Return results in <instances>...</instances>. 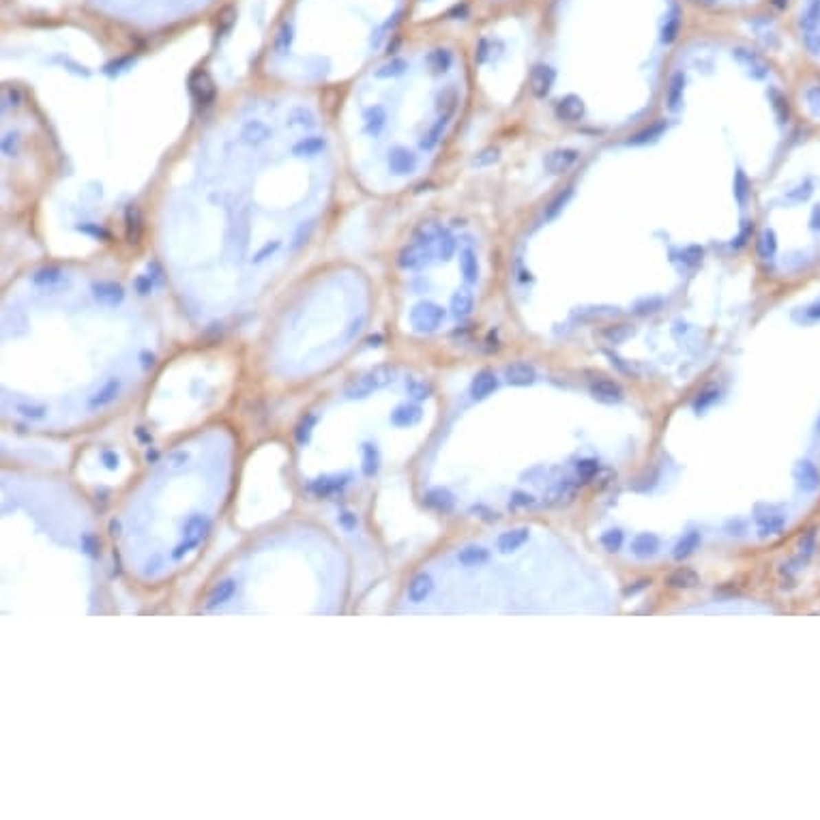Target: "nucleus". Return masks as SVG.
Here are the masks:
<instances>
[{
  "mask_svg": "<svg viewBox=\"0 0 820 820\" xmlns=\"http://www.w3.org/2000/svg\"><path fill=\"white\" fill-rule=\"evenodd\" d=\"M235 593H237V580H235V578H226V580L217 582L215 586L211 588V593H208V597H206L204 608H206V610L222 608L224 603H228L230 599L235 597Z\"/></svg>",
  "mask_w": 820,
  "mask_h": 820,
  "instance_id": "7",
  "label": "nucleus"
},
{
  "mask_svg": "<svg viewBox=\"0 0 820 820\" xmlns=\"http://www.w3.org/2000/svg\"><path fill=\"white\" fill-rule=\"evenodd\" d=\"M101 462H103V466L108 471H116L118 468V455L114 451H103L101 453Z\"/></svg>",
  "mask_w": 820,
  "mask_h": 820,
  "instance_id": "29",
  "label": "nucleus"
},
{
  "mask_svg": "<svg viewBox=\"0 0 820 820\" xmlns=\"http://www.w3.org/2000/svg\"><path fill=\"white\" fill-rule=\"evenodd\" d=\"M662 550V541L655 532H640L632 539V554L638 559H651Z\"/></svg>",
  "mask_w": 820,
  "mask_h": 820,
  "instance_id": "11",
  "label": "nucleus"
},
{
  "mask_svg": "<svg viewBox=\"0 0 820 820\" xmlns=\"http://www.w3.org/2000/svg\"><path fill=\"white\" fill-rule=\"evenodd\" d=\"M528 537H530V530L528 528H511V530H505V532H501L496 537V548H498V552H503V554H509V552H515V550H520L526 541H528Z\"/></svg>",
  "mask_w": 820,
  "mask_h": 820,
  "instance_id": "10",
  "label": "nucleus"
},
{
  "mask_svg": "<svg viewBox=\"0 0 820 820\" xmlns=\"http://www.w3.org/2000/svg\"><path fill=\"white\" fill-rule=\"evenodd\" d=\"M576 471H578V477H580V479L588 481V479H593V477L597 475V471H599V464H597V460L586 457V460H580V462H578V464H576Z\"/></svg>",
  "mask_w": 820,
  "mask_h": 820,
  "instance_id": "23",
  "label": "nucleus"
},
{
  "mask_svg": "<svg viewBox=\"0 0 820 820\" xmlns=\"http://www.w3.org/2000/svg\"><path fill=\"white\" fill-rule=\"evenodd\" d=\"M350 481H352V473H327L312 479L308 484V490L318 498H331L344 494V490L350 486Z\"/></svg>",
  "mask_w": 820,
  "mask_h": 820,
  "instance_id": "4",
  "label": "nucleus"
},
{
  "mask_svg": "<svg viewBox=\"0 0 820 820\" xmlns=\"http://www.w3.org/2000/svg\"><path fill=\"white\" fill-rule=\"evenodd\" d=\"M108 528H110V535H112V537H118V535H120V528H122V526H120V520H116V518H114V520H110Z\"/></svg>",
  "mask_w": 820,
  "mask_h": 820,
  "instance_id": "32",
  "label": "nucleus"
},
{
  "mask_svg": "<svg viewBox=\"0 0 820 820\" xmlns=\"http://www.w3.org/2000/svg\"><path fill=\"white\" fill-rule=\"evenodd\" d=\"M754 520H756L760 537H769V535H777L784 528V524H786V515L777 511L775 507L760 505V507H756Z\"/></svg>",
  "mask_w": 820,
  "mask_h": 820,
  "instance_id": "6",
  "label": "nucleus"
},
{
  "mask_svg": "<svg viewBox=\"0 0 820 820\" xmlns=\"http://www.w3.org/2000/svg\"><path fill=\"white\" fill-rule=\"evenodd\" d=\"M685 3H691L693 7L704 9V11L739 13V11H752V9L764 5L766 0H685Z\"/></svg>",
  "mask_w": 820,
  "mask_h": 820,
  "instance_id": "5",
  "label": "nucleus"
},
{
  "mask_svg": "<svg viewBox=\"0 0 820 820\" xmlns=\"http://www.w3.org/2000/svg\"><path fill=\"white\" fill-rule=\"evenodd\" d=\"M423 503L438 513H449L455 507V494L447 488H432L423 494Z\"/></svg>",
  "mask_w": 820,
  "mask_h": 820,
  "instance_id": "8",
  "label": "nucleus"
},
{
  "mask_svg": "<svg viewBox=\"0 0 820 820\" xmlns=\"http://www.w3.org/2000/svg\"><path fill=\"white\" fill-rule=\"evenodd\" d=\"M795 479H797L799 488L806 490V492H814L820 486V473H818L816 464H812V462H808V460L799 462V464H797Z\"/></svg>",
  "mask_w": 820,
  "mask_h": 820,
  "instance_id": "12",
  "label": "nucleus"
},
{
  "mask_svg": "<svg viewBox=\"0 0 820 820\" xmlns=\"http://www.w3.org/2000/svg\"><path fill=\"white\" fill-rule=\"evenodd\" d=\"M795 30L806 56L820 69V0H795Z\"/></svg>",
  "mask_w": 820,
  "mask_h": 820,
  "instance_id": "2",
  "label": "nucleus"
},
{
  "mask_svg": "<svg viewBox=\"0 0 820 820\" xmlns=\"http://www.w3.org/2000/svg\"><path fill=\"white\" fill-rule=\"evenodd\" d=\"M116 391H118V385H108L105 387L101 393H97V398L93 400V406H103V404H108L114 396H116Z\"/></svg>",
  "mask_w": 820,
  "mask_h": 820,
  "instance_id": "26",
  "label": "nucleus"
},
{
  "mask_svg": "<svg viewBox=\"0 0 820 820\" xmlns=\"http://www.w3.org/2000/svg\"><path fill=\"white\" fill-rule=\"evenodd\" d=\"M599 541L605 548V552H618L623 548V541H625V535H623L621 528H610L601 535Z\"/></svg>",
  "mask_w": 820,
  "mask_h": 820,
  "instance_id": "21",
  "label": "nucleus"
},
{
  "mask_svg": "<svg viewBox=\"0 0 820 820\" xmlns=\"http://www.w3.org/2000/svg\"><path fill=\"white\" fill-rule=\"evenodd\" d=\"M112 557H114V565H116V576H120V572H122V569H120V567H122V563H120V554H118V552L114 550V554H112Z\"/></svg>",
  "mask_w": 820,
  "mask_h": 820,
  "instance_id": "33",
  "label": "nucleus"
},
{
  "mask_svg": "<svg viewBox=\"0 0 820 820\" xmlns=\"http://www.w3.org/2000/svg\"><path fill=\"white\" fill-rule=\"evenodd\" d=\"M666 584L670 588H683V591H687V588H696L700 584V576L689 567H679L666 578Z\"/></svg>",
  "mask_w": 820,
  "mask_h": 820,
  "instance_id": "15",
  "label": "nucleus"
},
{
  "mask_svg": "<svg viewBox=\"0 0 820 820\" xmlns=\"http://www.w3.org/2000/svg\"><path fill=\"white\" fill-rule=\"evenodd\" d=\"M419 419H421V410L417 406H400V408H396V413L391 415V421H393L398 427L415 425Z\"/></svg>",
  "mask_w": 820,
  "mask_h": 820,
  "instance_id": "18",
  "label": "nucleus"
},
{
  "mask_svg": "<svg viewBox=\"0 0 820 820\" xmlns=\"http://www.w3.org/2000/svg\"><path fill=\"white\" fill-rule=\"evenodd\" d=\"M490 561V550L484 546H466L457 552V563L462 567H481Z\"/></svg>",
  "mask_w": 820,
  "mask_h": 820,
  "instance_id": "14",
  "label": "nucleus"
},
{
  "mask_svg": "<svg viewBox=\"0 0 820 820\" xmlns=\"http://www.w3.org/2000/svg\"><path fill=\"white\" fill-rule=\"evenodd\" d=\"M700 532L698 530H689V532H685L683 537L676 541V546H674V550H672V557L676 559V561H683V559H687V557H691L693 552H696L698 548H700Z\"/></svg>",
  "mask_w": 820,
  "mask_h": 820,
  "instance_id": "16",
  "label": "nucleus"
},
{
  "mask_svg": "<svg viewBox=\"0 0 820 820\" xmlns=\"http://www.w3.org/2000/svg\"><path fill=\"white\" fill-rule=\"evenodd\" d=\"M490 3H498V5H532L537 3V0H490Z\"/></svg>",
  "mask_w": 820,
  "mask_h": 820,
  "instance_id": "31",
  "label": "nucleus"
},
{
  "mask_svg": "<svg viewBox=\"0 0 820 820\" xmlns=\"http://www.w3.org/2000/svg\"><path fill=\"white\" fill-rule=\"evenodd\" d=\"M532 378H535L532 369L524 363H518L507 369V380L511 385H528V382H532Z\"/></svg>",
  "mask_w": 820,
  "mask_h": 820,
  "instance_id": "20",
  "label": "nucleus"
},
{
  "mask_svg": "<svg viewBox=\"0 0 820 820\" xmlns=\"http://www.w3.org/2000/svg\"><path fill=\"white\" fill-rule=\"evenodd\" d=\"M779 213L788 241L779 247L786 275H810L820 264V131L795 153L779 193Z\"/></svg>",
  "mask_w": 820,
  "mask_h": 820,
  "instance_id": "1",
  "label": "nucleus"
},
{
  "mask_svg": "<svg viewBox=\"0 0 820 820\" xmlns=\"http://www.w3.org/2000/svg\"><path fill=\"white\" fill-rule=\"evenodd\" d=\"M181 532H183L181 543H178V546L172 550V559H174V561H181L185 554H189L191 550H195V548H198V546L206 539V535L211 532V520H208V515H204V513H191V515H187L185 522H183V526H181Z\"/></svg>",
  "mask_w": 820,
  "mask_h": 820,
  "instance_id": "3",
  "label": "nucleus"
},
{
  "mask_svg": "<svg viewBox=\"0 0 820 820\" xmlns=\"http://www.w3.org/2000/svg\"><path fill=\"white\" fill-rule=\"evenodd\" d=\"M494 389H496L494 374L484 371V374H479V376L475 378V382H473V387H471V393H473L475 400H484V398H488V396L492 393Z\"/></svg>",
  "mask_w": 820,
  "mask_h": 820,
  "instance_id": "17",
  "label": "nucleus"
},
{
  "mask_svg": "<svg viewBox=\"0 0 820 820\" xmlns=\"http://www.w3.org/2000/svg\"><path fill=\"white\" fill-rule=\"evenodd\" d=\"M80 541H82V550H84V554L93 557V559H99V557H101V541L95 537L93 532H84Z\"/></svg>",
  "mask_w": 820,
  "mask_h": 820,
  "instance_id": "22",
  "label": "nucleus"
},
{
  "mask_svg": "<svg viewBox=\"0 0 820 820\" xmlns=\"http://www.w3.org/2000/svg\"><path fill=\"white\" fill-rule=\"evenodd\" d=\"M157 460V451H149L147 453V462H155Z\"/></svg>",
  "mask_w": 820,
  "mask_h": 820,
  "instance_id": "34",
  "label": "nucleus"
},
{
  "mask_svg": "<svg viewBox=\"0 0 820 820\" xmlns=\"http://www.w3.org/2000/svg\"><path fill=\"white\" fill-rule=\"evenodd\" d=\"M509 498H511V501H509L511 507H530L535 503V498L530 494H526V492H513Z\"/></svg>",
  "mask_w": 820,
  "mask_h": 820,
  "instance_id": "27",
  "label": "nucleus"
},
{
  "mask_svg": "<svg viewBox=\"0 0 820 820\" xmlns=\"http://www.w3.org/2000/svg\"><path fill=\"white\" fill-rule=\"evenodd\" d=\"M432 591H434V580H432V576L425 574V572H421V574H417L413 580L408 582L406 595H408V601H410V603H421V601H425L427 597L432 595Z\"/></svg>",
  "mask_w": 820,
  "mask_h": 820,
  "instance_id": "9",
  "label": "nucleus"
},
{
  "mask_svg": "<svg viewBox=\"0 0 820 820\" xmlns=\"http://www.w3.org/2000/svg\"><path fill=\"white\" fill-rule=\"evenodd\" d=\"M649 584H651V580H640V582H636L634 586H627L623 593H625L627 597H629V595H636V593H640V591H645V588H647Z\"/></svg>",
  "mask_w": 820,
  "mask_h": 820,
  "instance_id": "30",
  "label": "nucleus"
},
{
  "mask_svg": "<svg viewBox=\"0 0 820 820\" xmlns=\"http://www.w3.org/2000/svg\"><path fill=\"white\" fill-rule=\"evenodd\" d=\"M380 451L374 442H363L361 444V473L365 477H376L380 471Z\"/></svg>",
  "mask_w": 820,
  "mask_h": 820,
  "instance_id": "13",
  "label": "nucleus"
},
{
  "mask_svg": "<svg viewBox=\"0 0 820 820\" xmlns=\"http://www.w3.org/2000/svg\"><path fill=\"white\" fill-rule=\"evenodd\" d=\"M337 522H340L342 528H346V530H354L356 526H359V518H356L352 511H342L340 518H337Z\"/></svg>",
  "mask_w": 820,
  "mask_h": 820,
  "instance_id": "28",
  "label": "nucleus"
},
{
  "mask_svg": "<svg viewBox=\"0 0 820 820\" xmlns=\"http://www.w3.org/2000/svg\"><path fill=\"white\" fill-rule=\"evenodd\" d=\"M593 396L603 402H616L621 400V389L610 380H599L597 385H593Z\"/></svg>",
  "mask_w": 820,
  "mask_h": 820,
  "instance_id": "19",
  "label": "nucleus"
},
{
  "mask_svg": "<svg viewBox=\"0 0 820 820\" xmlns=\"http://www.w3.org/2000/svg\"><path fill=\"white\" fill-rule=\"evenodd\" d=\"M314 423H316V419H314V417H308V419H303V421H301V425L296 427V442H299V444H308V442H310Z\"/></svg>",
  "mask_w": 820,
  "mask_h": 820,
  "instance_id": "24",
  "label": "nucleus"
},
{
  "mask_svg": "<svg viewBox=\"0 0 820 820\" xmlns=\"http://www.w3.org/2000/svg\"><path fill=\"white\" fill-rule=\"evenodd\" d=\"M724 530H726L728 537H745V535H747V524H745V520L735 518V520L726 522Z\"/></svg>",
  "mask_w": 820,
  "mask_h": 820,
  "instance_id": "25",
  "label": "nucleus"
}]
</instances>
